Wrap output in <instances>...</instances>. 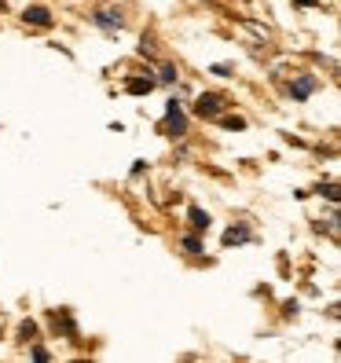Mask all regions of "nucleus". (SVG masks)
<instances>
[{"label": "nucleus", "instance_id": "1", "mask_svg": "<svg viewBox=\"0 0 341 363\" xmlns=\"http://www.w3.org/2000/svg\"><path fill=\"white\" fill-rule=\"evenodd\" d=\"M224 106H228V96H220V92H202L191 111H195L199 118H220Z\"/></svg>", "mask_w": 341, "mask_h": 363}, {"label": "nucleus", "instance_id": "2", "mask_svg": "<svg viewBox=\"0 0 341 363\" xmlns=\"http://www.w3.org/2000/svg\"><path fill=\"white\" fill-rule=\"evenodd\" d=\"M165 133L177 136V140L187 133V114H184L180 99H169V103H165Z\"/></svg>", "mask_w": 341, "mask_h": 363}, {"label": "nucleus", "instance_id": "3", "mask_svg": "<svg viewBox=\"0 0 341 363\" xmlns=\"http://www.w3.org/2000/svg\"><path fill=\"white\" fill-rule=\"evenodd\" d=\"M92 23H96L99 30H106V33H118V30L125 26V18H121V11L103 8V11H96V15H92Z\"/></svg>", "mask_w": 341, "mask_h": 363}, {"label": "nucleus", "instance_id": "4", "mask_svg": "<svg viewBox=\"0 0 341 363\" xmlns=\"http://www.w3.org/2000/svg\"><path fill=\"white\" fill-rule=\"evenodd\" d=\"M23 23H26V26H40V30H48V26H52V11H48L45 4H33V8H26V11H23Z\"/></svg>", "mask_w": 341, "mask_h": 363}, {"label": "nucleus", "instance_id": "5", "mask_svg": "<svg viewBox=\"0 0 341 363\" xmlns=\"http://www.w3.org/2000/svg\"><path fill=\"white\" fill-rule=\"evenodd\" d=\"M315 89H319V81H315L312 74H301V77H297V81L290 84V96H294L297 103H305V99H308Z\"/></svg>", "mask_w": 341, "mask_h": 363}, {"label": "nucleus", "instance_id": "6", "mask_svg": "<svg viewBox=\"0 0 341 363\" xmlns=\"http://www.w3.org/2000/svg\"><path fill=\"white\" fill-rule=\"evenodd\" d=\"M155 84H158L155 77H129V81H125V92H129V96H147Z\"/></svg>", "mask_w": 341, "mask_h": 363}, {"label": "nucleus", "instance_id": "7", "mask_svg": "<svg viewBox=\"0 0 341 363\" xmlns=\"http://www.w3.org/2000/svg\"><path fill=\"white\" fill-rule=\"evenodd\" d=\"M187 220H191V228H195V231H206V228L213 224V217H209L202 206H191V209H187Z\"/></svg>", "mask_w": 341, "mask_h": 363}, {"label": "nucleus", "instance_id": "8", "mask_svg": "<svg viewBox=\"0 0 341 363\" xmlns=\"http://www.w3.org/2000/svg\"><path fill=\"white\" fill-rule=\"evenodd\" d=\"M242 242H250V228H228L224 231V246H242Z\"/></svg>", "mask_w": 341, "mask_h": 363}, {"label": "nucleus", "instance_id": "9", "mask_svg": "<svg viewBox=\"0 0 341 363\" xmlns=\"http://www.w3.org/2000/svg\"><path fill=\"white\" fill-rule=\"evenodd\" d=\"M220 125H224L228 133H242V129H246V121H242V118H220Z\"/></svg>", "mask_w": 341, "mask_h": 363}, {"label": "nucleus", "instance_id": "10", "mask_svg": "<svg viewBox=\"0 0 341 363\" xmlns=\"http://www.w3.org/2000/svg\"><path fill=\"white\" fill-rule=\"evenodd\" d=\"M184 250L187 253H202V239L199 235H184Z\"/></svg>", "mask_w": 341, "mask_h": 363}, {"label": "nucleus", "instance_id": "11", "mask_svg": "<svg viewBox=\"0 0 341 363\" xmlns=\"http://www.w3.org/2000/svg\"><path fill=\"white\" fill-rule=\"evenodd\" d=\"M37 337V323H23L18 327V341H33Z\"/></svg>", "mask_w": 341, "mask_h": 363}, {"label": "nucleus", "instance_id": "12", "mask_svg": "<svg viewBox=\"0 0 341 363\" xmlns=\"http://www.w3.org/2000/svg\"><path fill=\"white\" fill-rule=\"evenodd\" d=\"M158 81H162V84H173V81H177V67H162Z\"/></svg>", "mask_w": 341, "mask_h": 363}, {"label": "nucleus", "instance_id": "13", "mask_svg": "<svg viewBox=\"0 0 341 363\" xmlns=\"http://www.w3.org/2000/svg\"><path fill=\"white\" fill-rule=\"evenodd\" d=\"M30 356H33V359H40V363H48V359H52V352H48V349H40V345H33V349H30Z\"/></svg>", "mask_w": 341, "mask_h": 363}, {"label": "nucleus", "instance_id": "14", "mask_svg": "<svg viewBox=\"0 0 341 363\" xmlns=\"http://www.w3.org/2000/svg\"><path fill=\"white\" fill-rule=\"evenodd\" d=\"M319 195H327L330 202H337V184H323V187H319Z\"/></svg>", "mask_w": 341, "mask_h": 363}, {"label": "nucleus", "instance_id": "15", "mask_svg": "<svg viewBox=\"0 0 341 363\" xmlns=\"http://www.w3.org/2000/svg\"><path fill=\"white\" fill-rule=\"evenodd\" d=\"M136 52H140V55H155V45H151V40H147V37H143V40H140V48H136Z\"/></svg>", "mask_w": 341, "mask_h": 363}, {"label": "nucleus", "instance_id": "16", "mask_svg": "<svg viewBox=\"0 0 341 363\" xmlns=\"http://www.w3.org/2000/svg\"><path fill=\"white\" fill-rule=\"evenodd\" d=\"M213 74H217V77H231V67H228V62H217V67H213Z\"/></svg>", "mask_w": 341, "mask_h": 363}, {"label": "nucleus", "instance_id": "17", "mask_svg": "<svg viewBox=\"0 0 341 363\" xmlns=\"http://www.w3.org/2000/svg\"><path fill=\"white\" fill-rule=\"evenodd\" d=\"M297 4H301V8H315V4H319V0H297Z\"/></svg>", "mask_w": 341, "mask_h": 363}]
</instances>
